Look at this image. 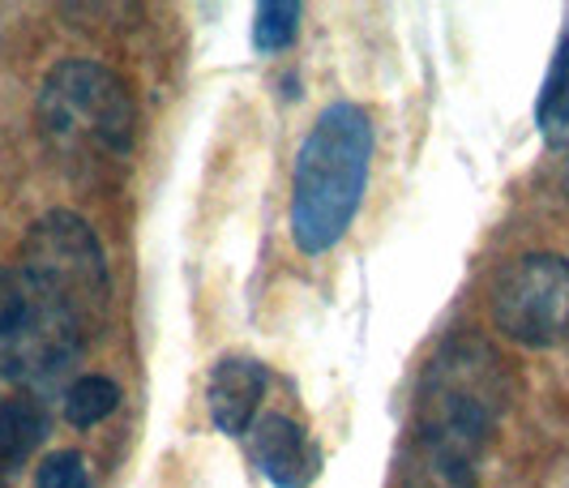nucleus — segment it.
<instances>
[{"label":"nucleus","instance_id":"obj_4","mask_svg":"<svg viewBox=\"0 0 569 488\" xmlns=\"http://www.w3.org/2000/svg\"><path fill=\"white\" fill-rule=\"evenodd\" d=\"M86 330L22 266H0V377L13 386H52L86 351Z\"/></svg>","mask_w":569,"mask_h":488},{"label":"nucleus","instance_id":"obj_2","mask_svg":"<svg viewBox=\"0 0 569 488\" xmlns=\"http://www.w3.org/2000/svg\"><path fill=\"white\" fill-rule=\"evenodd\" d=\"M372 150L377 129L360 103L339 99L313 120L291 168V240L300 253H330L356 223L369 189Z\"/></svg>","mask_w":569,"mask_h":488},{"label":"nucleus","instance_id":"obj_8","mask_svg":"<svg viewBox=\"0 0 569 488\" xmlns=\"http://www.w3.org/2000/svg\"><path fill=\"white\" fill-rule=\"evenodd\" d=\"M270 386V369L253 356H223L206 381V407L214 429L228 437H249L261 416V399Z\"/></svg>","mask_w":569,"mask_h":488},{"label":"nucleus","instance_id":"obj_6","mask_svg":"<svg viewBox=\"0 0 569 488\" xmlns=\"http://www.w3.org/2000/svg\"><path fill=\"white\" fill-rule=\"evenodd\" d=\"M492 326L518 347H552L569 335V261L527 253L492 283Z\"/></svg>","mask_w":569,"mask_h":488},{"label":"nucleus","instance_id":"obj_3","mask_svg":"<svg viewBox=\"0 0 569 488\" xmlns=\"http://www.w3.org/2000/svg\"><path fill=\"white\" fill-rule=\"evenodd\" d=\"M34 112L43 138L73 163H124L138 142V103L129 82L99 60H60L48 69Z\"/></svg>","mask_w":569,"mask_h":488},{"label":"nucleus","instance_id":"obj_1","mask_svg":"<svg viewBox=\"0 0 569 488\" xmlns=\"http://www.w3.org/2000/svg\"><path fill=\"white\" fill-rule=\"evenodd\" d=\"M510 407L506 360L471 335L437 347L416 386V462L437 488H476L485 450Z\"/></svg>","mask_w":569,"mask_h":488},{"label":"nucleus","instance_id":"obj_10","mask_svg":"<svg viewBox=\"0 0 569 488\" xmlns=\"http://www.w3.org/2000/svg\"><path fill=\"white\" fill-rule=\"evenodd\" d=\"M536 125L548 146H569V34L552 52L548 78L536 99Z\"/></svg>","mask_w":569,"mask_h":488},{"label":"nucleus","instance_id":"obj_12","mask_svg":"<svg viewBox=\"0 0 569 488\" xmlns=\"http://www.w3.org/2000/svg\"><path fill=\"white\" fill-rule=\"evenodd\" d=\"M300 18H305V4L296 0H270V4H257L253 18V48L261 57H274L296 43L300 34Z\"/></svg>","mask_w":569,"mask_h":488},{"label":"nucleus","instance_id":"obj_9","mask_svg":"<svg viewBox=\"0 0 569 488\" xmlns=\"http://www.w3.org/2000/svg\"><path fill=\"white\" fill-rule=\"evenodd\" d=\"M48 437V411L34 395H0V488H13Z\"/></svg>","mask_w":569,"mask_h":488},{"label":"nucleus","instance_id":"obj_11","mask_svg":"<svg viewBox=\"0 0 569 488\" xmlns=\"http://www.w3.org/2000/svg\"><path fill=\"white\" fill-rule=\"evenodd\" d=\"M116 407H120V386L103 374L73 377L69 390H64V420L73 429H90V425L108 420Z\"/></svg>","mask_w":569,"mask_h":488},{"label":"nucleus","instance_id":"obj_7","mask_svg":"<svg viewBox=\"0 0 569 488\" xmlns=\"http://www.w3.org/2000/svg\"><path fill=\"white\" fill-rule=\"evenodd\" d=\"M249 459L274 488H309L321 476V450L291 416L261 411L249 429Z\"/></svg>","mask_w":569,"mask_h":488},{"label":"nucleus","instance_id":"obj_13","mask_svg":"<svg viewBox=\"0 0 569 488\" xmlns=\"http://www.w3.org/2000/svg\"><path fill=\"white\" fill-rule=\"evenodd\" d=\"M34 488H90V467L86 455L78 450H57L39 462L34 471Z\"/></svg>","mask_w":569,"mask_h":488},{"label":"nucleus","instance_id":"obj_5","mask_svg":"<svg viewBox=\"0 0 569 488\" xmlns=\"http://www.w3.org/2000/svg\"><path fill=\"white\" fill-rule=\"evenodd\" d=\"M18 266L52 291L60 305H69L86 330L108 309L112 275H108L103 245L94 228L73 210H48L43 219H34L22 240Z\"/></svg>","mask_w":569,"mask_h":488}]
</instances>
